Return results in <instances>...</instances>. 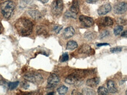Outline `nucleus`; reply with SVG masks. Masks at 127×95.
<instances>
[{
  "label": "nucleus",
  "mask_w": 127,
  "mask_h": 95,
  "mask_svg": "<svg viewBox=\"0 0 127 95\" xmlns=\"http://www.w3.org/2000/svg\"><path fill=\"white\" fill-rule=\"evenodd\" d=\"M15 27L19 34L22 36L30 35L32 32V22L27 19L22 18L17 21Z\"/></svg>",
  "instance_id": "nucleus-1"
},
{
  "label": "nucleus",
  "mask_w": 127,
  "mask_h": 95,
  "mask_svg": "<svg viewBox=\"0 0 127 95\" xmlns=\"http://www.w3.org/2000/svg\"><path fill=\"white\" fill-rule=\"evenodd\" d=\"M2 15L6 18H9L15 9L14 2L10 0L6 1L0 5Z\"/></svg>",
  "instance_id": "nucleus-2"
},
{
  "label": "nucleus",
  "mask_w": 127,
  "mask_h": 95,
  "mask_svg": "<svg viewBox=\"0 0 127 95\" xmlns=\"http://www.w3.org/2000/svg\"><path fill=\"white\" fill-rule=\"evenodd\" d=\"M24 78L27 81L36 84H40L44 81L42 76L39 73L36 72L27 73L24 75Z\"/></svg>",
  "instance_id": "nucleus-3"
},
{
  "label": "nucleus",
  "mask_w": 127,
  "mask_h": 95,
  "mask_svg": "<svg viewBox=\"0 0 127 95\" xmlns=\"http://www.w3.org/2000/svg\"><path fill=\"white\" fill-rule=\"evenodd\" d=\"M85 71H77L69 75L65 80V82L70 85H73L77 83L80 79L85 76Z\"/></svg>",
  "instance_id": "nucleus-4"
},
{
  "label": "nucleus",
  "mask_w": 127,
  "mask_h": 95,
  "mask_svg": "<svg viewBox=\"0 0 127 95\" xmlns=\"http://www.w3.org/2000/svg\"><path fill=\"white\" fill-rule=\"evenodd\" d=\"M63 8V0H54L51 3V12L55 15H59L62 14Z\"/></svg>",
  "instance_id": "nucleus-5"
},
{
  "label": "nucleus",
  "mask_w": 127,
  "mask_h": 95,
  "mask_svg": "<svg viewBox=\"0 0 127 95\" xmlns=\"http://www.w3.org/2000/svg\"><path fill=\"white\" fill-rule=\"evenodd\" d=\"M60 79L59 76L55 74H52L48 77L47 87L48 89L56 87L59 83Z\"/></svg>",
  "instance_id": "nucleus-6"
},
{
  "label": "nucleus",
  "mask_w": 127,
  "mask_h": 95,
  "mask_svg": "<svg viewBox=\"0 0 127 95\" xmlns=\"http://www.w3.org/2000/svg\"><path fill=\"white\" fill-rule=\"evenodd\" d=\"M79 19L81 23L86 27H91L95 24L94 19L92 18L83 15L80 16Z\"/></svg>",
  "instance_id": "nucleus-7"
},
{
  "label": "nucleus",
  "mask_w": 127,
  "mask_h": 95,
  "mask_svg": "<svg viewBox=\"0 0 127 95\" xmlns=\"http://www.w3.org/2000/svg\"><path fill=\"white\" fill-rule=\"evenodd\" d=\"M127 10V3L121 2L116 4L114 6L113 11L117 14H122Z\"/></svg>",
  "instance_id": "nucleus-8"
},
{
  "label": "nucleus",
  "mask_w": 127,
  "mask_h": 95,
  "mask_svg": "<svg viewBox=\"0 0 127 95\" xmlns=\"http://www.w3.org/2000/svg\"><path fill=\"white\" fill-rule=\"evenodd\" d=\"M112 6L110 4L106 3L101 5L98 10L97 12L100 15H104L112 10Z\"/></svg>",
  "instance_id": "nucleus-9"
},
{
  "label": "nucleus",
  "mask_w": 127,
  "mask_h": 95,
  "mask_svg": "<svg viewBox=\"0 0 127 95\" xmlns=\"http://www.w3.org/2000/svg\"><path fill=\"white\" fill-rule=\"evenodd\" d=\"M75 32L74 29L72 27H68L63 31V35L64 38L66 39H68L73 36Z\"/></svg>",
  "instance_id": "nucleus-10"
},
{
  "label": "nucleus",
  "mask_w": 127,
  "mask_h": 95,
  "mask_svg": "<svg viewBox=\"0 0 127 95\" xmlns=\"http://www.w3.org/2000/svg\"><path fill=\"white\" fill-rule=\"evenodd\" d=\"M92 48L89 45L84 44L80 46L78 49V53L81 54H89L92 52Z\"/></svg>",
  "instance_id": "nucleus-11"
},
{
  "label": "nucleus",
  "mask_w": 127,
  "mask_h": 95,
  "mask_svg": "<svg viewBox=\"0 0 127 95\" xmlns=\"http://www.w3.org/2000/svg\"><path fill=\"white\" fill-rule=\"evenodd\" d=\"M100 24L104 27H109L113 25V22L110 17L106 16L100 19Z\"/></svg>",
  "instance_id": "nucleus-12"
},
{
  "label": "nucleus",
  "mask_w": 127,
  "mask_h": 95,
  "mask_svg": "<svg viewBox=\"0 0 127 95\" xmlns=\"http://www.w3.org/2000/svg\"><path fill=\"white\" fill-rule=\"evenodd\" d=\"M100 82V79L98 77H95L87 80L86 85L90 87H95L98 85Z\"/></svg>",
  "instance_id": "nucleus-13"
},
{
  "label": "nucleus",
  "mask_w": 127,
  "mask_h": 95,
  "mask_svg": "<svg viewBox=\"0 0 127 95\" xmlns=\"http://www.w3.org/2000/svg\"><path fill=\"white\" fill-rule=\"evenodd\" d=\"M80 5L78 0H72L70 11L74 14L77 15L79 12Z\"/></svg>",
  "instance_id": "nucleus-14"
},
{
  "label": "nucleus",
  "mask_w": 127,
  "mask_h": 95,
  "mask_svg": "<svg viewBox=\"0 0 127 95\" xmlns=\"http://www.w3.org/2000/svg\"><path fill=\"white\" fill-rule=\"evenodd\" d=\"M28 13L29 15L34 19H39L42 17L41 14L38 10H29Z\"/></svg>",
  "instance_id": "nucleus-15"
},
{
  "label": "nucleus",
  "mask_w": 127,
  "mask_h": 95,
  "mask_svg": "<svg viewBox=\"0 0 127 95\" xmlns=\"http://www.w3.org/2000/svg\"><path fill=\"white\" fill-rule=\"evenodd\" d=\"M107 87L108 91L110 93H115L118 91L115 87V83L113 81L109 80L107 82Z\"/></svg>",
  "instance_id": "nucleus-16"
},
{
  "label": "nucleus",
  "mask_w": 127,
  "mask_h": 95,
  "mask_svg": "<svg viewBox=\"0 0 127 95\" xmlns=\"http://www.w3.org/2000/svg\"><path fill=\"white\" fill-rule=\"evenodd\" d=\"M78 47L77 43L74 41H70L66 44V49L67 50L72 51L77 48Z\"/></svg>",
  "instance_id": "nucleus-17"
},
{
  "label": "nucleus",
  "mask_w": 127,
  "mask_h": 95,
  "mask_svg": "<svg viewBox=\"0 0 127 95\" xmlns=\"http://www.w3.org/2000/svg\"><path fill=\"white\" fill-rule=\"evenodd\" d=\"M82 94L86 95H94L96 93L92 89L84 88L82 90Z\"/></svg>",
  "instance_id": "nucleus-18"
},
{
  "label": "nucleus",
  "mask_w": 127,
  "mask_h": 95,
  "mask_svg": "<svg viewBox=\"0 0 127 95\" xmlns=\"http://www.w3.org/2000/svg\"><path fill=\"white\" fill-rule=\"evenodd\" d=\"M97 93L98 95H107L109 94V91L105 87L101 86L98 87V89Z\"/></svg>",
  "instance_id": "nucleus-19"
},
{
  "label": "nucleus",
  "mask_w": 127,
  "mask_h": 95,
  "mask_svg": "<svg viewBox=\"0 0 127 95\" xmlns=\"http://www.w3.org/2000/svg\"><path fill=\"white\" fill-rule=\"evenodd\" d=\"M57 91L60 95H65L68 92V88L65 86H61L57 89Z\"/></svg>",
  "instance_id": "nucleus-20"
},
{
  "label": "nucleus",
  "mask_w": 127,
  "mask_h": 95,
  "mask_svg": "<svg viewBox=\"0 0 127 95\" xmlns=\"http://www.w3.org/2000/svg\"><path fill=\"white\" fill-rule=\"evenodd\" d=\"M19 81H17L15 82H10L8 84V86L10 90H12L17 88V87L19 84Z\"/></svg>",
  "instance_id": "nucleus-21"
},
{
  "label": "nucleus",
  "mask_w": 127,
  "mask_h": 95,
  "mask_svg": "<svg viewBox=\"0 0 127 95\" xmlns=\"http://www.w3.org/2000/svg\"><path fill=\"white\" fill-rule=\"evenodd\" d=\"M95 35L93 32L89 31L85 33L84 37L85 38L89 40H93L95 38Z\"/></svg>",
  "instance_id": "nucleus-22"
},
{
  "label": "nucleus",
  "mask_w": 127,
  "mask_h": 95,
  "mask_svg": "<svg viewBox=\"0 0 127 95\" xmlns=\"http://www.w3.org/2000/svg\"><path fill=\"white\" fill-rule=\"evenodd\" d=\"M124 28L123 26L121 25H118L116 26L114 29V33L116 36L119 35L121 32L123 31Z\"/></svg>",
  "instance_id": "nucleus-23"
},
{
  "label": "nucleus",
  "mask_w": 127,
  "mask_h": 95,
  "mask_svg": "<svg viewBox=\"0 0 127 95\" xmlns=\"http://www.w3.org/2000/svg\"><path fill=\"white\" fill-rule=\"evenodd\" d=\"M47 32L46 30L42 27H39L36 30V33L39 35H47Z\"/></svg>",
  "instance_id": "nucleus-24"
},
{
  "label": "nucleus",
  "mask_w": 127,
  "mask_h": 95,
  "mask_svg": "<svg viewBox=\"0 0 127 95\" xmlns=\"http://www.w3.org/2000/svg\"><path fill=\"white\" fill-rule=\"evenodd\" d=\"M64 15L66 18H72L76 19L77 15L72 12L69 11H67L64 13Z\"/></svg>",
  "instance_id": "nucleus-25"
},
{
  "label": "nucleus",
  "mask_w": 127,
  "mask_h": 95,
  "mask_svg": "<svg viewBox=\"0 0 127 95\" xmlns=\"http://www.w3.org/2000/svg\"><path fill=\"white\" fill-rule=\"evenodd\" d=\"M122 48L121 47H116L111 48L110 49V51L112 53H117L121 52L122 51Z\"/></svg>",
  "instance_id": "nucleus-26"
},
{
  "label": "nucleus",
  "mask_w": 127,
  "mask_h": 95,
  "mask_svg": "<svg viewBox=\"0 0 127 95\" xmlns=\"http://www.w3.org/2000/svg\"><path fill=\"white\" fill-rule=\"evenodd\" d=\"M109 34L110 32H109V31L107 30L104 31L100 34V39L103 38L109 35Z\"/></svg>",
  "instance_id": "nucleus-27"
},
{
  "label": "nucleus",
  "mask_w": 127,
  "mask_h": 95,
  "mask_svg": "<svg viewBox=\"0 0 127 95\" xmlns=\"http://www.w3.org/2000/svg\"><path fill=\"white\" fill-rule=\"evenodd\" d=\"M69 56L68 53L67 52H65L63 53L62 56V59H61V62H64L67 61L68 60Z\"/></svg>",
  "instance_id": "nucleus-28"
},
{
  "label": "nucleus",
  "mask_w": 127,
  "mask_h": 95,
  "mask_svg": "<svg viewBox=\"0 0 127 95\" xmlns=\"http://www.w3.org/2000/svg\"><path fill=\"white\" fill-rule=\"evenodd\" d=\"M21 86L22 88L25 90H27L30 87V85L26 81H22L21 83Z\"/></svg>",
  "instance_id": "nucleus-29"
},
{
  "label": "nucleus",
  "mask_w": 127,
  "mask_h": 95,
  "mask_svg": "<svg viewBox=\"0 0 127 95\" xmlns=\"http://www.w3.org/2000/svg\"><path fill=\"white\" fill-rule=\"evenodd\" d=\"M63 27H60V26H56L54 27V31L56 33H59L60 32V31L62 29Z\"/></svg>",
  "instance_id": "nucleus-30"
},
{
  "label": "nucleus",
  "mask_w": 127,
  "mask_h": 95,
  "mask_svg": "<svg viewBox=\"0 0 127 95\" xmlns=\"http://www.w3.org/2000/svg\"><path fill=\"white\" fill-rule=\"evenodd\" d=\"M72 95H82V93H80V92H78V91H77L76 90H73V91L72 92Z\"/></svg>",
  "instance_id": "nucleus-31"
},
{
  "label": "nucleus",
  "mask_w": 127,
  "mask_h": 95,
  "mask_svg": "<svg viewBox=\"0 0 127 95\" xmlns=\"http://www.w3.org/2000/svg\"><path fill=\"white\" fill-rule=\"evenodd\" d=\"M98 0H86L87 3L89 4H94L98 1Z\"/></svg>",
  "instance_id": "nucleus-32"
},
{
  "label": "nucleus",
  "mask_w": 127,
  "mask_h": 95,
  "mask_svg": "<svg viewBox=\"0 0 127 95\" xmlns=\"http://www.w3.org/2000/svg\"><path fill=\"white\" fill-rule=\"evenodd\" d=\"M109 45V44H108V43H100V44H97V46L98 47H100L103 46H107V45Z\"/></svg>",
  "instance_id": "nucleus-33"
},
{
  "label": "nucleus",
  "mask_w": 127,
  "mask_h": 95,
  "mask_svg": "<svg viewBox=\"0 0 127 95\" xmlns=\"http://www.w3.org/2000/svg\"><path fill=\"white\" fill-rule=\"evenodd\" d=\"M121 36L122 37H127V31H124V32H123L122 33Z\"/></svg>",
  "instance_id": "nucleus-34"
},
{
  "label": "nucleus",
  "mask_w": 127,
  "mask_h": 95,
  "mask_svg": "<svg viewBox=\"0 0 127 95\" xmlns=\"http://www.w3.org/2000/svg\"><path fill=\"white\" fill-rule=\"evenodd\" d=\"M3 31V25L1 24V23L0 22V34L2 33Z\"/></svg>",
  "instance_id": "nucleus-35"
},
{
  "label": "nucleus",
  "mask_w": 127,
  "mask_h": 95,
  "mask_svg": "<svg viewBox=\"0 0 127 95\" xmlns=\"http://www.w3.org/2000/svg\"><path fill=\"white\" fill-rule=\"evenodd\" d=\"M38 0L39 1H40V2H41L43 4L46 3H47L49 1V0Z\"/></svg>",
  "instance_id": "nucleus-36"
},
{
  "label": "nucleus",
  "mask_w": 127,
  "mask_h": 95,
  "mask_svg": "<svg viewBox=\"0 0 127 95\" xmlns=\"http://www.w3.org/2000/svg\"><path fill=\"white\" fill-rule=\"evenodd\" d=\"M54 92H51L50 93H48V95H54Z\"/></svg>",
  "instance_id": "nucleus-37"
},
{
  "label": "nucleus",
  "mask_w": 127,
  "mask_h": 95,
  "mask_svg": "<svg viewBox=\"0 0 127 95\" xmlns=\"http://www.w3.org/2000/svg\"><path fill=\"white\" fill-rule=\"evenodd\" d=\"M126 95H127V91L126 92Z\"/></svg>",
  "instance_id": "nucleus-38"
},
{
  "label": "nucleus",
  "mask_w": 127,
  "mask_h": 95,
  "mask_svg": "<svg viewBox=\"0 0 127 95\" xmlns=\"http://www.w3.org/2000/svg\"></svg>",
  "instance_id": "nucleus-39"
}]
</instances>
